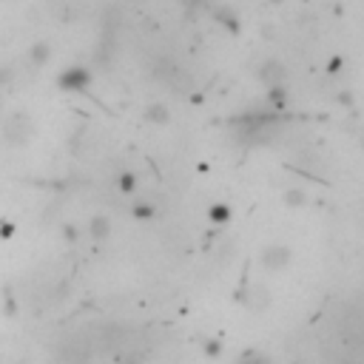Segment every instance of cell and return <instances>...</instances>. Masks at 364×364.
<instances>
[{
	"label": "cell",
	"mask_w": 364,
	"mask_h": 364,
	"mask_svg": "<svg viewBox=\"0 0 364 364\" xmlns=\"http://www.w3.org/2000/svg\"><path fill=\"white\" fill-rule=\"evenodd\" d=\"M284 123V114L276 111H256V114H239L231 125L237 128V139L242 142H265L279 134Z\"/></svg>",
	"instance_id": "obj_1"
},
{
	"label": "cell",
	"mask_w": 364,
	"mask_h": 364,
	"mask_svg": "<svg viewBox=\"0 0 364 364\" xmlns=\"http://www.w3.org/2000/svg\"><path fill=\"white\" fill-rule=\"evenodd\" d=\"M4 134H6V139H9L12 145H26V142L34 137V123H32L29 114L18 111V114H12V117L6 120Z\"/></svg>",
	"instance_id": "obj_2"
},
{
	"label": "cell",
	"mask_w": 364,
	"mask_h": 364,
	"mask_svg": "<svg viewBox=\"0 0 364 364\" xmlns=\"http://www.w3.org/2000/svg\"><path fill=\"white\" fill-rule=\"evenodd\" d=\"M290 262V248L287 245H270L262 251V265L268 270H282Z\"/></svg>",
	"instance_id": "obj_3"
},
{
	"label": "cell",
	"mask_w": 364,
	"mask_h": 364,
	"mask_svg": "<svg viewBox=\"0 0 364 364\" xmlns=\"http://www.w3.org/2000/svg\"><path fill=\"white\" fill-rule=\"evenodd\" d=\"M86 83H89V77H86V71H80V68L68 71V75H63V77H60V86H63L65 92H83V89H86Z\"/></svg>",
	"instance_id": "obj_4"
},
{
	"label": "cell",
	"mask_w": 364,
	"mask_h": 364,
	"mask_svg": "<svg viewBox=\"0 0 364 364\" xmlns=\"http://www.w3.org/2000/svg\"><path fill=\"white\" fill-rule=\"evenodd\" d=\"M145 120L157 123V125H168L171 123V114H168L165 106H149V108H145Z\"/></svg>",
	"instance_id": "obj_5"
},
{
	"label": "cell",
	"mask_w": 364,
	"mask_h": 364,
	"mask_svg": "<svg viewBox=\"0 0 364 364\" xmlns=\"http://www.w3.org/2000/svg\"><path fill=\"white\" fill-rule=\"evenodd\" d=\"M284 205H290V208H302V205H308V194L299 191V188H290V191H284Z\"/></svg>",
	"instance_id": "obj_6"
},
{
	"label": "cell",
	"mask_w": 364,
	"mask_h": 364,
	"mask_svg": "<svg viewBox=\"0 0 364 364\" xmlns=\"http://www.w3.org/2000/svg\"><path fill=\"white\" fill-rule=\"evenodd\" d=\"M211 220H213L216 225H222V222H228V220H231V208H228L225 202H220V205H213V208H211Z\"/></svg>",
	"instance_id": "obj_7"
},
{
	"label": "cell",
	"mask_w": 364,
	"mask_h": 364,
	"mask_svg": "<svg viewBox=\"0 0 364 364\" xmlns=\"http://www.w3.org/2000/svg\"><path fill=\"white\" fill-rule=\"evenodd\" d=\"M92 237L94 239L108 237V220H106V216H94V220H92Z\"/></svg>",
	"instance_id": "obj_8"
},
{
	"label": "cell",
	"mask_w": 364,
	"mask_h": 364,
	"mask_svg": "<svg viewBox=\"0 0 364 364\" xmlns=\"http://www.w3.org/2000/svg\"><path fill=\"white\" fill-rule=\"evenodd\" d=\"M131 213L137 216V220H151V216H154V208H151L149 202H134V205H131Z\"/></svg>",
	"instance_id": "obj_9"
},
{
	"label": "cell",
	"mask_w": 364,
	"mask_h": 364,
	"mask_svg": "<svg viewBox=\"0 0 364 364\" xmlns=\"http://www.w3.org/2000/svg\"><path fill=\"white\" fill-rule=\"evenodd\" d=\"M239 364H270V358L262 356V353H245V356L239 358Z\"/></svg>",
	"instance_id": "obj_10"
},
{
	"label": "cell",
	"mask_w": 364,
	"mask_h": 364,
	"mask_svg": "<svg viewBox=\"0 0 364 364\" xmlns=\"http://www.w3.org/2000/svg\"><path fill=\"white\" fill-rule=\"evenodd\" d=\"M120 191H134L137 188V177L134 174H120Z\"/></svg>",
	"instance_id": "obj_11"
},
{
	"label": "cell",
	"mask_w": 364,
	"mask_h": 364,
	"mask_svg": "<svg viewBox=\"0 0 364 364\" xmlns=\"http://www.w3.org/2000/svg\"><path fill=\"white\" fill-rule=\"evenodd\" d=\"M220 350H222V347L216 344L213 339H208V341H205V353H208V356H220Z\"/></svg>",
	"instance_id": "obj_12"
},
{
	"label": "cell",
	"mask_w": 364,
	"mask_h": 364,
	"mask_svg": "<svg viewBox=\"0 0 364 364\" xmlns=\"http://www.w3.org/2000/svg\"><path fill=\"white\" fill-rule=\"evenodd\" d=\"M120 364H142V361H139V358H134V356H125Z\"/></svg>",
	"instance_id": "obj_13"
}]
</instances>
